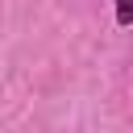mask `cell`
I'll return each instance as SVG.
<instances>
[{
	"label": "cell",
	"instance_id": "1",
	"mask_svg": "<svg viewBox=\"0 0 133 133\" xmlns=\"http://www.w3.org/2000/svg\"><path fill=\"white\" fill-rule=\"evenodd\" d=\"M112 8H116V25L129 29L133 25V0H112Z\"/></svg>",
	"mask_w": 133,
	"mask_h": 133
}]
</instances>
